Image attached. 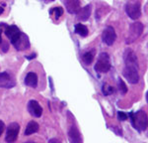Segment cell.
Segmentation results:
<instances>
[{"label":"cell","mask_w":148,"mask_h":143,"mask_svg":"<svg viewBox=\"0 0 148 143\" xmlns=\"http://www.w3.org/2000/svg\"><path fill=\"white\" fill-rule=\"evenodd\" d=\"M4 32H5V35L8 37V39L10 40L11 44L17 50L29 49L30 42H29L28 36L23 34L17 26H6Z\"/></svg>","instance_id":"obj_1"},{"label":"cell","mask_w":148,"mask_h":143,"mask_svg":"<svg viewBox=\"0 0 148 143\" xmlns=\"http://www.w3.org/2000/svg\"><path fill=\"white\" fill-rule=\"evenodd\" d=\"M130 117L131 119V123L134 126L135 129L138 131L146 130L147 128V114L145 111L139 110L136 113L130 112Z\"/></svg>","instance_id":"obj_2"},{"label":"cell","mask_w":148,"mask_h":143,"mask_svg":"<svg viewBox=\"0 0 148 143\" xmlns=\"http://www.w3.org/2000/svg\"><path fill=\"white\" fill-rule=\"evenodd\" d=\"M16 85L15 78L11 74L7 72H2L0 73V87L3 89H12Z\"/></svg>","instance_id":"obj_8"},{"label":"cell","mask_w":148,"mask_h":143,"mask_svg":"<svg viewBox=\"0 0 148 143\" xmlns=\"http://www.w3.org/2000/svg\"><path fill=\"white\" fill-rule=\"evenodd\" d=\"M91 15V5H86L83 8H80L77 12L78 19L80 21H87Z\"/></svg>","instance_id":"obj_14"},{"label":"cell","mask_w":148,"mask_h":143,"mask_svg":"<svg viewBox=\"0 0 148 143\" xmlns=\"http://www.w3.org/2000/svg\"><path fill=\"white\" fill-rule=\"evenodd\" d=\"M26 58L29 59V60H31V59H33V58H36V54H32L30 57H26Z\"/></svg>","instance_id":"obj_25"},{"label":"cell","mask_w":148,"mask_h":143,"mask_svg":"<svg viewBox=\"0 0 148 143\" xmlns=\"http://www.w3.org/2000/svg\"><path fill=\"white\" fill-rule=\"evenodd\" d=\"M39 130V124L36 121H30L25 130V135H31Z\"/></svg>","instance_id":"obj_16"},{"label":"cell","mask_w":148,"mask_h":143,"mask_svg":"<svg viewBox=\"0 0 148 143\" xmlns=\"http://www.w3.org/2000/svg\"><path fill=\"white\" fill-rule=\"evenodd\" d=\"M82 60L86 65H91L93 63V60H94V53L93 52H87V53L83 55Z\"/></svg>","instance_id":"obj_18"},{"label":"cell","mask_w":148,"mask_h":143,"mask_svg":"<svg viewBox=\"0 0 148 143\" xmlns=\"http://www.w3.org/2000/svg\"><path fill=\"white\" fill-rule=\"evenodd\" d=\"M123 75L126 80L128 81V83H137L139 81V75H138V68L133 66H125V69L123 71Z\"/></svg>","instance_id":"obj_4"},{"label":"cell","mask_w":148,"mask_h":143,"mask_svg":"<svg viewBox=\"0 0 148 143\" xmlns=\"http://www.w3.org/2000/svg\"><path fill=\"white\" fill-rule=\"evenodd\" d=\"M128 117V115L125 112H123V111H119V113H118V118H119V120H121V121H125L126 120Z\"/></svg>","instance_id":"obj_22"},{"label":"cell","mask_w":148,"mask_h":143,"mask_svg":"<svg viewBox=\"0 0 148 143\" xmlns=\"http://www.w3.org/2000/svg\"><path fill=\"white\" fill-rule=\"evenodd\" d=\"M65 8L68 13L70 14H77L81 8L80 6V0H64Z\"/></svg>","instance_id":"obj_12"},{"label":"cell","mask_w":148,"mask_h":143,"mask_svg":"<svg viewBox=\"0 0 148 143\" xmlns=\"http://www.w3.org/2000/svg\"><path fill=\"white\" fill-rule=\"evenodd\" d=\"M143 31V25L140 22H135L132 23L130 27V33H128V37L127 40H126V43L127 44H130V43L134 42L135 40L141 35Z\"/></svg>","instance_id":"obj_6"},{"label":"cell","mask_w":148,"mask_h":143,"mask_svg":"<svg viewBox=\"0 0 148 143\" xmlns=\"http://www.w3.org/2000/svg\"><path fill=\"white\" fill-rule=\"evenodd\" d=\"M123 60H125V66H133L138 68V62L136 54L130 49H127L123 54Z\"/></svg>","instance_id":"obj_11"},{"label":"cell","mask_w":148,"mask_h":143,"mask_svg":"<svg viewBox=\"0 0 148 143\" xmlns=\"http://www.w3.org/2000/svg\"><path fill=\"white\" fill-rule=\"evenodd\" d=\"M49 142H59V140H57V139H51V140H49Z\"/></svg>","instance_id":"obj_26"},{"label":"cell","mask_w":148,"mask_h":143,"mask_svg":"<svg viewBox=\"0 0 148 143\" xmlns=\"http://www.w3.org/2000/svg\"><path fill=\"white\" fill-rule=\"evenodd\" d=\"M95 71L98 73L105 74L108 73L111 69V62H110V57L107 53H101L98 57L97 63L94 67Z\"/></svg>","instance_id":"obj_3"},{"label":"cell","mask_w":148,"mask_h":143,"mask_svg":"<svg viewBox=\"0 0 148 143\" xmlns=\"http://www.w3.org/2000/svg\"><path fill=\"white\" fill-rule=\"evenodd\" d=\"M1 13H3V8H2V7H0V14Z\"/></svg>","instance_id":"obj_27"},{"label":"cell","mask_w":148,"mask_h":143,"mask_svg":"<svg viewBox=\"0 0 148 143\" xmlns=\"http://www.w3.org/2000/svg\"><path fill=\"white\" fill-rule=\"evenodd\" d=\"M68 137H69V141L72 143H80L82 141L81 134H80L79 130H78V128L76 127V125H71L70 127H69Z\"/></svg>","instance_id":"obj_13"},{"label":"cell","mask_w":148,"mask_h":143,"mask_svg":"<svg viewBox=\"0 0 148 143\" xmlns=\"http://www.w3.org/2000/svg\"><path fill=\"white\" fill-rule=\"evenodd\" d=\"M125 12L130 18L136 20L141 16V7L139 2H128L125 5Z\"/></svg>","instance_id":"obj_5"},{"label":"cell","mask_w":148,"mask_h":143,"mask_svg":"<svg viewBox=\"0 0 148 143\" xmlns=\"http://www.w3.org/2000/svg\"><path fill=\"white\" fill-rule=\"evenodd\" d=\"M102 92H103V94H104V95H110L114 92V87L107 85V83H104V85H103Z\"/></svg>","instance_id":"obj_21"},{"label":"cell","mask_w":148,"mask_h":143,"mask_svg":"<svg viewBox=\"0 0 148 143\" xmlns=\"http://www.w3.org/2000/svg\"><path fill=\"white\" fill-rule=\"evenodd\" d=\"M20 131V125L17 122H12L8 125L6 131L5 140L7 142H15L17 140V137Z\"/></svg>","instance_id":"obj_7"},{"label":"cell","mask_w":148,"mask_h":143,"mask_svg":"<svg viewBox=\"0 0 148 143\" xmlns=\"http://www.w3.org/2000/svg\"><path fill=\"white\" fill-rule=\"evenodd\" d=\"M51 1H54V0H51Z\"/></svg>","instance_id":"obj_28"},{"label":"cell","mask_w":148,"mask_h":143,"mask_svg":"<svg viewBox=\"0 0 148 143\" xmlns=\"http://www.w3.org/2000/svg\"><path fill=\"white\" fill-rule=\"evenodd\" d=\"M102 39L105 44H107L108 46H112L116 40V34L114 32V28L111 27V26L105 28L102 34Z\"/></svg>","instance_id":"obj_9"},{"label":"cell","mask_w":148,"mask_h":143,"mask_svg":"<svg viewBox=\"0 0 148 143\" xmlns=\"http://www.w3.org/2000/svg\"><path fill=\"white\" fill-rule=\"evenodd\" d=\"M75 33L80 35L81 37H86L88 35V29L83 24H76L75 25Z\"/></svg>","instance_id":"obj_17"},{"label":"cell","mask_w":148,"mask_h":143,"mask_svg":"<svg viewBox=\"0 0 148 143\" xmlns=\"http://www.w3.org/2000/svg\"><path fill=\"white\" fill-rule=\"evenodd\" d=\"M118 85H119V90H120L121 94H125L126 92H127V87H126V85L125 83V82H123L121 78H119Z\"/></svg>","instance_id":"obj_20"},{"label":"cell","mask_w":148,"mask_h":143,"mask_svg":"<svg viewBox=\"0 0 148 143\" xmlns=\"http://www.w3.org/2000/svg\"><path fill=\"white\" fill-rule=\"evenodd\" d=\"M25 83L26 85L31 87H36L38 85V76L36 73H33V72H30V73L27 74L25 78Z\"/></svg>","instance_id":"obj_15"},{"label":"cell","mask_w":148,"mask_h":143,"mask_svg":"<svg viewBox=\"0 0 148 143\" xmlns=\"http://www.w3.org/2000/svg\"><path fill=\"white\" fill-rule=\"evenodd\" d=\"M52 13H54V18H56V20H58V19L62 16L63 9L61 8V7H54V8H52L51 10L49 11V14H52Z\"/></svg>","instance_id":"obj_19"},{"label":"cell","mask_w":148,"mask_h":143,"mask_svg":"<svg viewBox=\"0 0 148 143\" xmlns=\"http://www.w3.org/2000/svg\"><path fill=\"white\" fill-rule=\"evenodd\" d=\"M4 129H5V124H4L3 121L0 120V136L2 135V133H3Z\"/></svg>","instance_id":"obj_24"},{"label":"cell","mask_w":148,"mask_h":143,"mask_svg":"<svg viewBox=\"0 0 148 143\" xmlns=\"http://www.w3.org/2000/svg\"><path fill=\"white\" fill-rule=\"evenodd\" d=\"M6 24H4V23H2V24H0V43H2V38H1V35H2V32H3V30L5 29V27H6Z\"/></svg>","instance_id":"obj_23"},{"label":"cell","mask_w":148,"mask_h":143,"mask_svg":"<svg viewBox=\"0 0 148 143\" xmlns=\"http://www.w3.org/2000/svg\"><path fill=\"white\" fill-rule=\"evenodd\" d=\"M28 111L31 115L35 116V117H40L42 113V107L40 106L39 101L32 99L28 103Z\"/></svg>","instance_id":"obj_10"}]
</instances>
